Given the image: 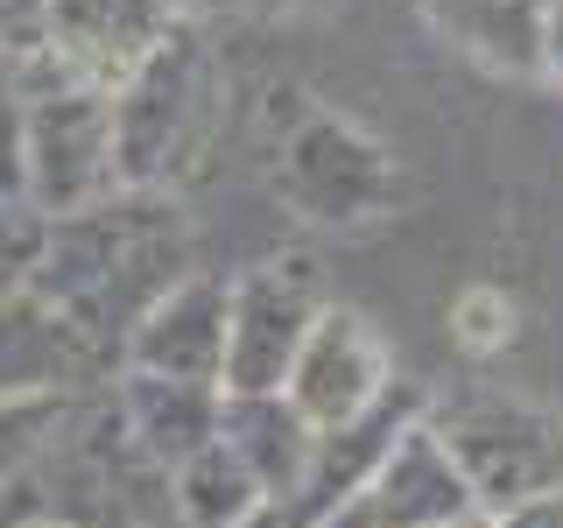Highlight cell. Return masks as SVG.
<instances>
[{
    "label": "cell",
    "mask_w": 563,
    "mask_h": 528,
    "mask_svg": "<svg viewBox=\"0 0 563 528\" xmlns=\"http://www.w3.org/2000/svg\"><path fill=\"white\" fill-rule=\"evenodd\" d=\"M190 268V219L176 190H113V198L64 211L43 233L29 289L64 324H78L99 352H128L134 324L176 289Z\"/></svg>",
    "instance_id": "cell-1"
},
{
    "label": "cell",
    "mask_w": 563,
    "mask_h": 528,
    "mask_svg": "<svg viewBox=\"0 0 563 528\" xmlns=\"http://www.w3.org/2000/svg\"><path fill=\"white\" fill-rule=\"evenodd\" d=\"M225 120V70L190 22L113 92V155L120 190H176L184 169L211 148Z\"/></svg>",
    "instance_id": "cell-2"
},
{
    "label": "cell",
    "mask_w": 563,
    "mask_h": 528,
    "mask_svg": "<svg viewBox=\"0 0 563 528\" xmlns=\"http://www.w3.org/2000/svg\"><path fill=\"white\" fill-rule=\"evenodd\" d=\"M22 99H29V134H22V198L43 219L85 211L120 190V155H113V92L70 78L49 57H22Z\"/></svg>",
    "instance_id": "cell-3"
},
{
    "label": "cell",
    "mask_w": 563,
    "mask_h": 528,
    "mask_svg": "<svg viewBox=\"0 0 563 528\" xmlns=\"http://www.w3.org/2000/svg\"><path fill=\"white\" fill-rule=\"evenodd\" d=\"M430 422L457 458L479 515L521 507L536 493H563V416L507 387H457L451 402H430Z\"/></svg>",
    "instance_id": "cell-4"
},
{
    "label": "cell",
    "mask_w": 563,
    "mask_h": 528,
    "mask_svg": "<svg viewBox=\"0 0 563 528\" xmlns=\"http://www.w3.org/2000/svg\"><path fill=\"white\" fill-rule=\"evenodd\" d=\"M317 310H324V289H317V268L303 254L246 268L233 282V304H225V381H219V395H282Z\"/></svg>",
    "instance_id": "cell-5"
},
{
    "label": "cell",
    "mask_w": 563,
    "mask_h": 528,
    "mask_svg": "<svg viewBox=\"0 0 563 528\" xmlns=\"http://www.w3.org/2000/svg\"><path fill=\"white\" fill-rule=\"evenodd\" d=\"M275 190L317 226H360L374 211L395 205V163L374 134H360L352 120L317 113L282 141Z\"/></svg>",
    "instance_id": "cell-6"
},
{
    "label": "cell",
    "mask_w": 563,
    "mask_h": 528,
    "mask_svg": "<svg viewBox=\"0 0 563 528\" xmlns=\"http://www.w3.org/2000/svg\"><path fill=\"white\" fill-rule=\"evenodd\" d=\"M387 381H395V366H387L374 324L345 304H324L303 352H296V366H289V381H282V395L296 402V416L310 430H339V422L374 409L387 395Z\"/></svg>",
    "instance_id": "cell-7"
},
{
    "label": "cell",
    "mask_w": 563,
    "mask_h": 528,
    "mask_svg": "<svg viewBox=\"0 0 563 528\" xmlns=\"http://www.w3.org/2000/svg\"><path fill=\"white\" fill-rule=\"evenodd\" d=\"M113 352H99L78 324H64L35 289L0 296V402H70L113 381Z\"/></svg>",
    "instance_id": "cell-8"
},
{
    "label": "cell",
    "mask_w": 563,
    "mask_h": 528,
    "mask_svg": "<svg viewBox=\"0 0 563 528\" xmlns=\"http://www.w3.org/2000/svg\"><path fill=\"white\" fill-rule=\"evenodd\" d=\"M169 29L176 14L163 0H49L43 57L64 64L70 78L99 85V92H120L169 43Z\"/></svg>",
    "instance_id": "cell-9"
},
{
    "label": "cell",
    "mask_w": 563,
    "mask_h": 528,
    "mask_svg": "<svg viewBox=\"0 0 563 528\" xmlns=\"http://www.w3.org/2000/svg\"><path fill=\"white\" fill-rule=\"evenodd\" d=\"M422 416H430V395H422L416 381H387V395L366 416L339 422V430H317V451H310V472H303V486H296V501H289V521L310 528V521L339 515L345 501H360V493L374 486L380 458L395 451V437L416 430Z\"/></svg>",
    "instance_id": "cell-10"
},
{
    "label": "cell",
    "mask_w": 563,
    "mask_h": 528,
    "mask_svg": "<svg viewBox=\"0 0 563 528\" xmlns=\"http://www.w3.org/2000/svg\"><path fill=\"white\" fill-rule=\"evenodd\" d=\"M225 304H233V282L219 275H184L176 289L134 324L120 366L128 374H163V381H225Z\"/></svg>",
    "instance_id": "cell-11"
},
{
    "label": "cell",
    "mask_w": 563,
    "mask_h": 528,
    "mask_svg": "<svg viewBox=\"0 0 563 528\" xmlns=\"http://www.w3.org/2000/svg\"><path fill=\"white\" fill-rule=\"evenodd\" d=\"M360 501L374 507L380 528H451V521L479 515L465 472H457V458L444 451V437H437L430 422H416V430L395 437V451L380 458L374 486H366Z\"/></svg>",
    "instance_id": "cell-12"
},
{
    "label": "cell",
    "mask_w": 563,
    "mask_h": 528,
    "mask_svg": "<svg viewBox=\"0 0 563 528\" xmlns=\"http://www.w3.org/2000/svg\"><path fill=\"white\" fill-rule=\"evenodd\" d=\"M113 409L128 422L134 451L148 465H190L205 444H219V416H225V395L205 381H163V374H128L120 366V387H113Z\"/></svg>",
    "instance_id": "cell-13"
},
{
    "label": "cell",
    "mask_w": 563,
    "mask_h": 528,
    "mask_svg": "<svg viewBox=\"0 0 563 528\" xmlns=\"http://www.w3.org/2000/svg\"><path fill=\"white\" fill-rule=\"evenodd\" d=\"M219 437L233 444V458L261 480L275 507L296 501L310 472V451H317V430L296 416L289 395H225V416H219Z\"/></svg>",
    "instance_id": "cell-14"
},
{
    "label": "cell",
    "mask_w": 563,
    "mask_h": 528,
    "mask_svg": "<svg viewBox=\"0 0 563 528\" xmlns=\"http://www.w3.org/2000/svg\"><path fill=\"white\" fill-rule=\"evenodd\" d=\"M542 8L550 0H422V14L444 43L479 57L486 70H507V78L542 70Z\"/></svg>",
    "instance_id": "cell-15"
},
{
    "label": "cell",
    "mask_w": 563,
    "mask_h": 528,
    "mask_svg": "<svg viewBox=\"0 0 563 528\" xmlns=\"http://www.w3.org/2000/svg\"><path fill=\"white\" fill-rule=\"evenodd\" d=\"M169 501H176V528H246L261 507H275L261 480L233 458V444H205L190 465L169 472Z\"/></svg>",
    "instance_id": "cell-16"
},
{
    "label": "cell",
    "mask_w": 563,
    "mask_h": 528,
    "mask_svg": "<svg viewBox=\"0 0 563 528\" xmlns=\"http://www.w3.org/2000/svg\"><path fill=\"white\" fill-rule=\"evenodd\" d=\"M70 402H0V486H22L57 444Z\"/></svg>",
    "instance_id": "cell-17"
},
{
    "label": "cell",
    "mask_w": 563,
    "mask_h": 528,
    "mask_svg": "<svg viewBox=\"0 0 563 528\" xmlns=\"http://www.w3.org/2000/svg\"><path fill=\"white\" fill-rule=\"evenodd\" d=\"M43 233H49V219L29 198H0V296L29 289L35 261H43Z\"/></svg>",
    "instance_id": "cell-18"
},
{
    "label": "cell",
    "mask_w": 563,
    "mask_h": 528,
    "mask_svg": "<svg viewBox=\"0 0 563 528\" xmlns=\"http://www.w3.org/2000/svg\"><path fill=\"white\" fill-rule=\"evenodd\" d=\"M22 134H29L22 57H0V198H22Z\"/></svg>",
    "instance_id": "cell-19"
},
{
    "label": "cell",
    "mask_w": 563,
    "mask_h": 528,
    "mask_svg": "<svg viewBox=\"0 0 563 528\" xmlns=\"http://www.w3.org/2000/svg\"><path fill=\"white\" fill-rule=\"evenodd\" d=\"M451 331H457V345L493 352V345H507V331H515V304H507L500 289H465L451 304Z\"/></svg>",
    "instance_id": "cell-20"
},
{
    "label": "cell",
    "mask_w": 563,
    "mask_h": 528,
    "mask_svg": "<svg viewBox=\"0 0 563 528\" xmlns=\"http://www.w3.org/2000/svg\"><path fill=\"white\" fill-rule=\"evenodd\" d=\"M49 0H0V57H43Z\"/></svg>",
    "instance_id": "cell-21"
},
{
    "label": "cell",
    "mask_w": 563,
    "mask_h": 528,
    "mask_svg": "<svg viewBox=\"0 0 563 528\" xmlns=\"http://www.w3.org/2000/svg\"><path fill=\"white\" fill-rule=\"evenodd\" d=\"M493 528H563V493H536V501L521 507H500V515H486Z\"/></svg>",
    "instance_id": "cell-22"
},
{
    "label": "cell",
    "mask_w": 563,
    "mask_h": 528,
    "mask_svg": "<svg viewBox=\"0 0 563 528\" xmlns=\"http://www.w3.org/2000/svg\"><path fill=\"white\" fill-rule=\"evenodd\" d=\"M35 515H43V486H35V472L22 486H0V528H29Z\"/></svg>",
    "instance_id": "cell-23"
},
{
    "label": "cell",
    "mask_w": 563,
    "mask_h": 528,
    "mask_svg": "<svg viewBox=\"0 0 563 528\" xmlns=\"http://www.w3.org/2000/svg\"><path fill=\"white\" fill-rule=\"evenodd\" d=\"M542 78L563 85V0L542 8Z\"/></svg>",
    "instance_id": "cell-24"
},
{
    "label": "cell",
    "mask_w": 563,
    "mask_h": 528,
    "mask_svg": "<svg viewBox=\"0 0 563 528\" xmlns=\"http://www.w3.org/2000/svg\"><path fill=\"white\" fill-rule=\"evenodd\" d=\"M163 8L176 14V22H190V29H198V22H211V14H225L233 0H163Z\"/></svg>",
    "instance_id": "cell-25"
},
{
    "label": "cell",
    "mask_w": 563,
    "mask_h": 528,
    "mask_svg": "<svg viewBox=\"0 0 563 528\" xmlns=\"http://www.w3.org/2000/svg\"><path fill=\"white\" fill-rule=\"evenodd\" d=\"M310 528H380V521H374V507H366V501H345L339 515H324V521H310Z\"/></svg>",
    "instance_id": "cell-26"
},
{
    "label": "cell",
    "mask_w": 563,
    "mask_h": 528,
    "mask_svg": "<svg viewBox=\"0 0 563 528\" xmlns=\"http://www.w3.org/2000/svg\"><path fill=\"white\" fill-rule=\"evenodd\" d=\"M246 528H296V521H289V507H261V515L246 521Z\"/></svg>",
    "instance_id": "cell-27"
},
{
    "label": "cell",
    "mask_w": 563,
    "mask_h": 528,
    "mask_svg": "<svg viewBox=\"0 0 563 528\" xmlns=\"http://www.w3.org/2000/svg\"><path fill=\"white\" fill-rule=\"evenodd\" d=\"M233 8H254V14H282V8H296V0H233Z\"/></svg>",
    "instance_id": "cell-28"
},
{
    "label": "cell",
    "mask_w": 563,
    "mask_h": 528,
    "mask_svg": "<svg viewBox=\"0 0 563 528\" xmlns=\"http://www.w3.org/2000/svg\"><path fill=\"white\" fill-rule=\"evenodd\" d=\"M29 528H78V521H64V515H35Z\"/></svg>",
    "instance_id": "cell-29"
},
{
    "label": "cell",
    "mask_w": 563,
    "mask_h": 528,
    "mask_svg": "<svg viewBox=\"0 0 563 528\" xmlns=\"http://www.w3.org/2000/svg\"><path fill=\"white\" fill-rule=\"evenodd\" d=\"M451 528H493V521H486V515H472V521H451Z\"/></svg>",
    "instance_id": "cell-30"
}]
</instances>
